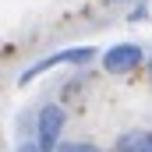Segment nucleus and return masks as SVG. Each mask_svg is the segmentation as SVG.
I'll use <instances>...</instances> for the list:
<instances>
[{
	"instance_id": "nucleus-3",
	"label": "nucleus",
	"mask_w": 152,
	"mask_h": 152,
	"mask_svg": "<svg viewBox=\"0 0 152 152\" xmlns=\"http://www.w3.org/2000/svg\"><path fill=\"white\" fill-rule=\"evenodd\" d=\"M99 60H103L106 75H131L145 64V46L142 42H113Z\"/></svg>"
},
{
	"instance_id": "nucleus-2",
	"label": "nucleus",
	"mask_w": 152,
	"mask_h": 152,
	"mask_svg": "<svg viewBox=\"0 0 152 152\" xmlns=\"http://www.w3.org/2000/svg\"><path fill=\"white\" fill-rule=\"evenodd\" d=\"M64 127H67V110L60 103H42L36 113H32V138L42 152H53L64 138Z\"/></svg>"
},
{
	"instance_id": "nucleus-6",
	"label": "nucleus",
	"mask_w": 152,
	"mask_h": 152,
	"mask_svg": "<svg viewBox=\"0 0 152 152\" xmlns=\"http://www.w3.org/2000/svg\"><path fill=\"white\" fill-rule=\"evenodd\" d=\"M134 7H131V14H127V21H142L145 14H149V0H131Z\"/></svg>"
},
{
	"instance_id": "nucleus-4",
	"label": "nucleus",
	"mask_w": 152,
	"mask_h": 152,
	"mask_svg": "<svg viewBox=\"0 0 152 152\" xmlns=\"http://www.w3.org/2000/svg\"><path fill=\"white\" fill-rule=\"evenodd\" d=\"M113 152H152V131L149 127H134V131L117 134Z\"/></svg>"
},
{
	"instance_id": "nucleus-5",
	"label": "nucleus",
	"mask_w": 152,
	"mask_h": 152,
	"mask_svg": "<svg viewBox=\"0 0 152 152\" xmlns=\"http://www.w3.org/2000/svg\"><path fill=\"white\" fill-rule=\"evenodd\" d=\"M53 152H103L99 145H92V142H78V138H60V145Z\"/></svg>"
},
{
	"instance_id": "nucleus-1",
	"label": "nucleus",
	"mask_w": 152,
	"mask_h": 152,
	"mask_svg": "<svg viewBox=\"0 0 152 152\" xmlns=\"http://www.w3.org/2000/svg\"><path fill=\"white\" fill-rule=\"evenodd\" d=\"M96 57H99L96 46H64V50H57V53H46L36 64H28V67L21 71V78H18V85H32L39 75H46V71H53V67H85V64H92Z\"/></svg>"
},
{
	"instance_id": "nucleus-8",
	"label": "nucleus",
	"mask_w": 152,
	"mask_h": 152,
	"mask_svg": "<svg viewBox=\"0 0 152 152\" xmlns=\"http://www.w3.org/2000/svg\"><path fill=\"white\" fill-rule=\"evenodd\" d=\"M145 71H149V81H152V57H145V64H142Z\"/></svg>"
},
{
	"instance_id": "nucleus-7",
	"label": "nucleus",
	"mask_w": 152,
	"mask_h": 152,
	"mask_svg": "<svg viewBox=\"0 0 152 152\" xmlns=\"http://www.w3.org/2000/svg\"><path fill=\"white\" fill-rule=\"evenodd\" d=\"M18 152H42V149L36 145V138L28 134V138H21V142H18Z\"/></svg>"
},
{
	"instance_id": "nucleus-9",
	"label": "nucleus",
	"mask_w": 152,
	"mask_h": 152,
	"mask_svg": "<svg viewBox=\"0 0 152 152\" xmlns=\"http://www.w3.org/2000/svg\"><path fill=\"white\" fill-rule=\"evenodd\" d=\"M106 4H120V7H124V4H131V0H106Z\"/></svg>"
}]
</instances>
